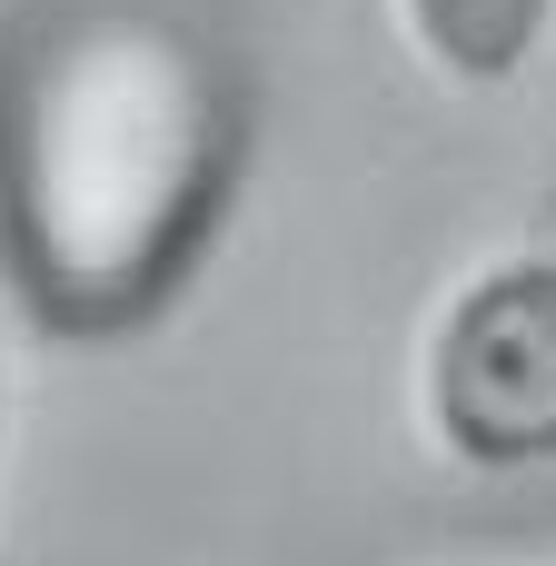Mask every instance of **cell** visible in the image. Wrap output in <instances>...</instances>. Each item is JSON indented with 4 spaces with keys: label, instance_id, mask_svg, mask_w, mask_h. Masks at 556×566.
<instances>
[{
    "label": "cell",
    "instance_id": "obj_1",
    "mask_svg": "<svg viewBox=\"0 0 556 566\" xmlns=\"http://www.w3.org/2000/svg\"><path fill=\"white\" fill-rule=\"evenodd\" d=\"M249 99L189 20L90 10L30 50L0 109V239L70 338L139 328L209 249Z\"/></svg>",
    "mask_w": 556,
    "mask_h": 566
},
{
    "label": "cell",
    "instance_id": "obj_2",
    "mask_svg": "<svg viewBox=\"0 0 556 566\" xmlns=\"http://www.w3.org/2000/svg\"><path fill=\"white\" fill-rule=\"evenodd\" d=\"M418 418L478 478L556 468V209L497 239L418 338Z\"/></svg>",
    "mask_w": 556,
    "mask_h": 566
},
{
    "label": "cell",
    "instance_id": "obj_3",
    "mask_svg": "<svg viewBox=\"0 0 556 566\" xmlns=\"http://www.w3.org/2000/svg\"><path fill=\"white\" fill-rule=\"evenodd\" d=\"M547 20L556 0H398L408 50L458 90H507L547 50Z\"/></svg>",
    "mask_w": 556,
    "mask_h": 566
},
{
    "label": "cell",
    "instance_id": "obj_4",
    "mask_svg": "<svg viewBox=\"0 0 556 566\" xmlns=\"http://www.w3.org/2000/svg\"><path fill=\"white\" fill-rule=\"evenodd\" d=\"M0 448H10V348H0Z\"/></svg>",
    "mask_w": 556,
    "mask_h": 566
}]
</instances>
